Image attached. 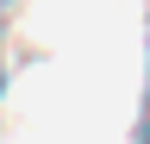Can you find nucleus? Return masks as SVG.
<instances>
[]
</instances>
